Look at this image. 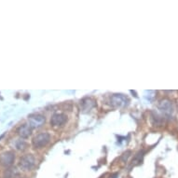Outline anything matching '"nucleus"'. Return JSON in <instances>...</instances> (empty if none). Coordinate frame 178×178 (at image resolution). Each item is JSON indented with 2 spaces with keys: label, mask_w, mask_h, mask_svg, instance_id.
Listing matches in <instances>:
<instances>
[{
  "label": "nucleus",
  "mask_w": 178,
  "mask_h": 178,
  "mask_svg": "<svg viewBox=\"0 0 178 178\" xmlns=\"http://www.w3.org/2000/svg\"><path fill=\"white\" fill-rule=\"evenodd\" d=\"M51 141V134L48 132H41L36 135L33 139V146L36 148H43Z\"/></svg>",
  "instance_id": "1"
},
{
  "label": "nucleus",
  "mask_w": 178,
  "mask_h": 178,
  "mask_svg": "<svg viewBox=\"0 0 178 178\" xmlns=\"http://www.w3.org/2000/svg\"><path fill=\"white\" fill-rule=\"evenodd\" d=\"M36 165V159L32 154H26L20 160V167L23 171H30Z\"/></svg>",
  "instance_id": "2"
},
{
  "label": "nucleus",
  "mask_w": 178,
  "mask_h": 178,
  "mask_svg": "<svg viewBox=\"0 0 178 178\" xmlns=\"http://www.w3.org/2000/svg\"><path fill=\"white\" fill-rule=\"evenodd\" d=\"M15 160V154L12 151L4 152L0 156V163L4 167H10Z\"/></svg>",
  "instance_id": "3"
},
{
  "label": "nucleus",
  "mask_w": 178,
  "mask_h": 178,
  "mask_svg": "<svg viewBox=\"0 0 178 178\" xmlns=\"http://www.w3.org/2000/svg\"><path fill=\"white\" fill-rule=\"evenodd\" d=\"M28 120H29V125L31 126V128H39L45 123V118L42 115L39 114H34V115H30L28 117Z\"/></svg>",
  "instance_id": "4"
},
{
  "label": "nucleus",
  "mask_w": 178,
  "mask_h": 178,
  "mask_svg": "<svg viewBox=\"0 0 178 178\" xmlns=\"http://www.w3.org/2000/svg\"><path fill=\"white\" fill-rule=\"evenodd\" d=\"M112 105L115 107H124L128 105L129 103V100L127 99V97L124 96L123 94H115L111 97L110 100Z\"/></svg>",
  "instance_id": "5"
},
{
  "label": "nucleus",
  "mask_w": 178,
  "mask_h": 178,
  "mask_svg": "<svg viewBox=\"0 0 178 178\" xmlns=\"http://www.w3.org/2000/svg\"><path fill=\"white\" fill-rule=\"evenodd\" d=\"M67 121V116L62 113H57L52 116L51 118V124L53 127H61Z\"/></svg>",
  "instance_id": "6"
},
{
  "label": "nucleus",
  "mask_w": 178,
  "mask_h": 178,
  "mask_svg": "<svg viewBox=\"0 0 178 178\" xmlns=\"http://www.w3.org/2000/svg\"><path fill=\"white\" fill-rule=\"evenodd\" d=\"M159 109L162 112L165 116H171L173 113V105L172 103L170 102L167 99L160 101L159 103Z\"/></svg>",
  "instance_id": "7"
},
{
  "label": "nucleus",
  "mask_w": 178,
  "mask_h": 178,
  "mask_svg": "<svg viewBox=\"0 0 178 178\" xmlns=\"http://www.w3.org/2000/svg\"><path fill=\"white\" fill-rule=\"evenodd\" d=\"M17 132L22 138L26 139L32 134V128H31L30 125H28V124H23L22 126H20L18 128Z\"/></svg>",
  "instance_id": "8"
},
{
  "label": "nucleus",
  "mask_w": 178,
  "mask_h": 178,
  "mask_svg": "<svg viewBox=\"0 0 178 178\" xmlns=\"http://www.w3.org/2000/svg\"><path fill=\"white\" fill-rule=\"evenodd\" d=\"M82 109L84 111H90L92 108L96 105V103L92 98H86L82 101Z\"/></svg>",
  "instance_id": "9"
},
{
  "label": "nucleus",
  "mask_w": 178,
  "mask_h": 178,
  "mask_svg": "<svg viewBox=\"0 0 178 178\" xmlns=\"http://www.w3.org/2000/svg\"><path fill=\"white\" fill-rule=\"evenodd\" d=\"M19 175V172L16 168H9L4 172V178H15Z\"/></svg>",
  "instance_id": "10"
},
{
  "label": "nucleus",
  "mask_w": 178,
  "mask_h": 178,
  "mask_svg": "<svg viewBox=\"0 0 178 178\" xmlns=\"http://www.w3.org/2000/svg\"><path fill=\"white\" fill-rule=\"evenodd\" d=\"M27 143L26 142H24L23 140H18V141H16V144H15V147L16 148H17L18 150H21V151H23L24 149H26L27 148Z\"/></svg>",
  "instance_id": "11"
},
{
  "label": "nucleus",
  "mask_w": 178,
  "mask_h": 178,
  "mask_svg": "<svg viewBox=\"0 0 178 178\" xmlns=\"http://www.w3.org/2000/svg\"><path fill=\"white\" fill-rule=\"evenodd\" d=\"M4 136H5V134H2L1 136H0V140H1V139H2V138L4 137Z\"/></svg>",
  "instance_id": "12"
},
{
  "label": "nucleus",
  "mask_w": 178,
  "mask_h": 178,
  "mask_svg": "<svg viewBox=\"0 0 178 178\" xmlns=\"http://www.w3.org/2000/svg\"><path fill=\"white\" fill-rule=\"evenodd\" d=\"M177 107H178V103H177Z\"/></svg>",
  "instance_id": "13"
}]
</instances>
